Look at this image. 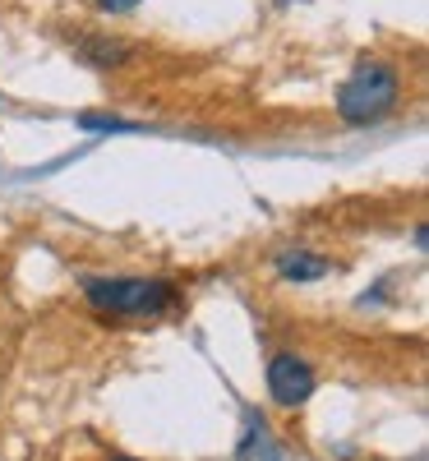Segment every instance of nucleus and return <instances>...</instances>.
Here are the masks:
<instances>
[{
    "label": "nucleus",
    "mask_w": 429,
    "mask_h": 461,
    "mask_svg": "<svg viewBox=\"0 0 429 461\" xmlns=\"http://www.w3.org/2000/svg\"><path fill=\"white\" fill-rule=\"evenodd\" d=\"M84 295L93 310L115 319H152L176 300V286L162 277H93L84 282Z\"/></svg>",
    "instance_id": "f03ea898"
},
{
    "label": "nucleus",
    "mask_w": 429,
    "mask_h": 461,
    "mask_svg": "<svg viewBox=\"0 0 429 461\" xmlns=\"http://www.w3.org/2000/svg\"><path fill=\"white\" fill-rule=\"evenodd\" d=\"M111 461H134V456H111Z\"/></svg>",
    "instance_id": "6e6552de"
},
{
    "label": "nucleus",
    "mask_w": 429,
    "mask_h": 461,
    "mask_svg": "<svg viewBox=\"0 0 429 461\" xmlns=\"http://www.w3.org/2000/svg\"><path fill=\"white\" fill-rule=\"evenodd\" d=\"M278 273L287 282H319V277L333 273V263L319 258V254H309V249H282L278 254Z\"/></svg>",
    "instance_id": "39448f33"
},
{
    "label": "nucleus",
    "mask_w": 429,
    "mask_h": 461,
    "mask_svg": "<svg viewBox=\"0 0 429 461\" xmlns=\"http://www.w3.org/2000/svg\"><path fill=\"white\" fill-rule=\"evenodd\" d=\"M74 56L93 69H121L134 56V47L121 42V37H111V32H79L74 37Z\"/></svg>",
    "instance_id": "20e7f679"
},
{
    "label": "nucleus",
    "mask_w": 429,
    "mask_h": 461,
    "mask_svg": "<svg viewBox=\"0 0 429 461\" xmlns=\"http://www.w3.org/2000/svg\"><path fill=\"white\" fill-rule=\"evenodd\" d=\"M268 393L278 406H300L309 402V393H315V365H309L305 356H272L268 360Z\"/></svg>",
    "instance_id": "7ed1b4c3"
},
{
    "label": "nucleus",
    "mask_w": 429,
    "mask_h": 461,
    "mask_svg": "<svg viewBox=\"0 0 429 461\" xmlns=\"http://www.w3.org/2000/svg\"><path fill=\"white\" fill-rule=\"evenodd\" d=\"M402 79L388 60H361L351 79L337 88V115L346 125H379L397 111Z\"/></svg>",
    "instance_id": "f257e3e1"
},
{
    "label": "nucleus",
    "mask_w": 429,
    "mask_h": 461,
    "mask_svg": "<svg viewBox=\"0 0 429 461\" xmlns=\"http://www.w3.org/2000/svg\"><path fill=\"white\" fill-rule=\"evenodd\" d=\"M93 5H97V10H106V14H130V10L139 5V0H93Z\"/></svg>",
    "instance_id": "0eeeda50"
},
{
    "label": "nucleus",
    "mask_w": 429,
    "mask_h": 461,
    "mask_svg": "<svg viewBox=\"0 0 429 461\" xmlns=\"http://www.w3.org/2000/svg\"><path fill=\"white\" fill-rule=\"evenodd\" d=\"M79 125H84V130H111V134H121V130H134L130 121H115V115H84Z\"/></svg>",
    "instance_id": "423d86ee"
}]
</instances>
